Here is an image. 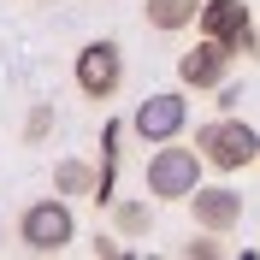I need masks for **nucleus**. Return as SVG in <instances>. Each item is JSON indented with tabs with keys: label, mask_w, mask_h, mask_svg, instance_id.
I'll use <instances>...</instances> for the list:
<instances>
[{
	"label": "nucleus",
	"mask_w": 260,
	"mask_h": 260,
	"mask_svg": "<svg viewBox=\"0 0 260 260\" xmlns=\"http://www.w3.org/2000/svg\"><path fill=\"white\" fill-rule=\"evenodd\" d=\"M183 201H189V213H195V225H201V231H219V237H231V231L243 225V195L225 189V183H213V189H201V183H195Z\"/></svg>",
	"instance_id": "7"
},
{
	"label": "nucleus",
	"mask_w": 260,
	"mask_h": 260,
	"mask_svg": "<svg viewBox=\"0 0 260 260\" xmlns=\"http://www.w3.org/2000/svg\"><path fill=\"white\" fill-rule=\"evenodd\" d=\"M142 183H148L154 201H183V195L201 183V154H195V148H178V136H172V142H154Z\"/></svg>",
	"instance_id": "3"
},
{
	"label": "nucleus",
	"mask_w": 260,
	"mask_h": 260,
	"mask_svg": "<svg viewBox=\"0 0 260 260\" xmlns=\"http://www.w3.org/2000/svg\"><path fill=\"white\" fill-rule=\"evenodd\" d=\"M48 136H53V101H36V107H30V118H24V142H48Z\"/></svg>",
	"instance_id": "12"
},
{
	"label": "nucleus",
	"mask_w": 260,
	"mask_h": 260,
	"mask_svg": "<svg viewBox=\"0 0 260 260\" xmlns=\"http://www.w3.org/2000/svg\"><path fill=\"white\" fill-rule=\"evenodd\" d=\"M213 89H219V113H237L243 107V89L237 83H213Z\"/></svg>",
	"instance_id": "14"
},
{
	"label": "nucleus",
	"mask_w": 260,
	"mask_h": 260,
	"mask_svg": "<svg viewBox=\"0 0 260 260\" xmlns=\"http://www.w3.org/2000/svg\"><path fill=\"white\" fill-rule=\"evenodd\" d=\"M77 89L89 101H113L124 89V48H118L113 36H101V42H89L77 53Z\"/></svg>",
	"instance_id": "5"
},
{
	"label": "nucleus",
	"mask_w": 260,
	"mask_h": 260,
	"mask_svg": "<svg viewBox=\"0 0 260 260\" xmlns=\"http://www.w3.org/2000/svg\"><path fill=\"white\" fill-rule=\"evenodd\" d=\"M89 189H95V166L89 160H59L53 166V195L71 201V195H89Z\"/></svg>",
	"instance_id": "11"
},
{
	"label": "nucleus",
	"mask_w": 260,
	"mask_h": 260,
	"mask_svg": "<svg viewBox=\"0 0 260 260\" xmlns=\"http://www.w3.org/2000/svg\"><path fill=\"white\" fill-rule=\"evenodd\" d=\"M195 6H201V0H148V6H142V24H148V30H166V36H172V30H189V24H195Z\"/></svg>",
	"instance_id": "10"
},
{
	"label": "nucleus",
	"mask_w": 260,
	"mask_h": 260,
	"mask_svg": "<svg viewBox=\"0 0 260 260\" xmlns=\"http://www.w3.org/2000/svg\"><path fill=\"white\" fill-rule=\"evenodd\" d=\"M195 24H201V36H213L231 59H254V48H260L254 12H248L243 0H201V6H195Z\"/></svg>",
	"instance_id": "4"
},
{
	"label": "nucleus",
	"mask_w": 260,
	"mask_h": 260,
	"mask_svg": "<svg viewBox=\"0 0 260 260\" xmlns=\"http://www.w3.org/2000/svg\"><path fill=\"white\" fill-rule=\"evenodd\" d=\"M0 237H6V225H0Z\"/></svg>",
	"instance_id": "16"
},
{
	"label": "nucleus",
	"mask_w": 260,
	"mask_h": 260,
	"mask_svg": "<svg viewBox=\"0 0 260 260\" xmlns=\"http://www.w3.org/2000/svg\"><path fill=\"white\" fill-rule=\"evenodd\" d=\"M18 243L30 248V254H65V248L77 243V213L65 195H48V201H30V207L18 213Z\"/></svg>",
	"instance_id": "2"
},
{
	"label": "nucleus",
	"mask_w": 260,
	"mask_h": 260,
	"mask_svg": "<svg viewBox=\"0 0 260 260\" xmlns=\"http://www.w3.org/2000/svg\"><path fill=\"white\" fill-rule=\"evenodd\" d=\"M231 77V53L213 42V36H201L189 53L178 59V83L183 89H213V83H225Z\"/></svg>",
	"instance_id": "8"
},
{
	"label": "nucleus",
	"mask_w": 260,
	"mask_h": 260,
	"mask_svg": "<svg viewBox=\"0 0 260 260\" xmlns=\"http://www.w3.org/2000/svg\"><path fill=\"white\" fill-rule=\"evenodd\" d=\"M107 207H113V231H118V237H130V243H136V237H154V207H148V201L113 195Z\"/></svg>",
	"instance_id": "9"
},
{
	"label": "nucleus",
	"mask_w": 260,
	"mask_h": 260,
	"mask_svg": "<svg viewBox=\"0 0 260 260\" xmlns=\"http://www.w3.org/2000/svg\"><path fill=\"white\" fill-rule=\"evenodd\" d=\"M183 260H225V237H219V231L189 237V243H183Z\"/></svg>",
	"instance_id": "13"
},
{
	"label": "nucleus",
	"mask_w": 260,
	"mask_h": 260,
	"mask_svg": "<svg viewBox=\"0 0 260 260\" xmlns=\"http://www.w3.org/2000/svg\"><path fill=\"white\" fill-rule=\"evenodd\" d=\"M183 124H189L183 89H154V95L136 101V113H130V130H136L142 142H172V136H183Z\"/></svg>",
	"instance_id": "6"
},
{
	"label": "nucleus",
	"mask_w": 260,
	"mask_h": 260,
	"mask_svg": "<svg viewBox=\"0 0 260 260\" xmlns=\"http://www.w3.org/2000/svg\"><path fill=\"white\" fill-rule=\"evenodd\" d=\"M195 154H201V166H213V172H248V166L260 160V130L248 124V118H237V113H219L213 124L195 130Z\"/></svg>",
	"instance_id": "1"
},
{
	"label": "nucleus",
	"mask_w": 260,
	"mask_h": 260,
	"mask_svg": "<svg viewBox=\"0 0 260 260\" xmlns=\"http://www.w3.org/2000/svg\"><path fill=\"white\" fill-rule=\"evenodd\" d=\"M95 254H107V260H118V254H124V243H118V237H95Z\"/></svg>",
	"instance_id": "15"
}]
</instances>
